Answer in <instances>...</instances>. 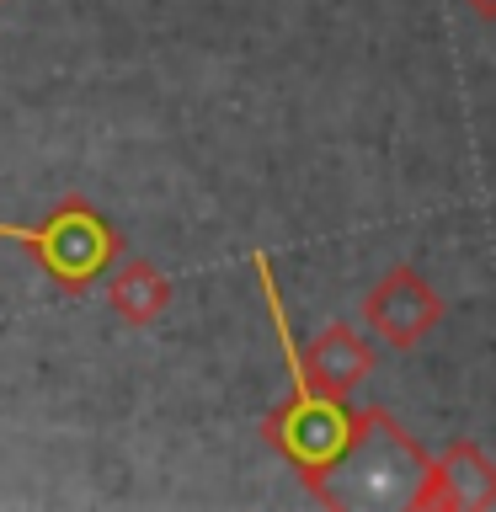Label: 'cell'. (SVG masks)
Masks as SVG:
<instances>
[{
	"label": "cell",
	"mask_w": 496,
	"mask_h": 512,
	"mask_svg": "<svg viewBox=\"0 0 496 512\" xmlns=\"http://www.w3.org/2000/svg\"><path fill=\"white\" fill-rule=\"evenodd\" d=\"M464 6H470L480 22H496V0H464Z\"/></svg>",
	"instance_id": "obj_9"
},
{
	"label": "cell",
	"mask_w": 496,
	"mask_h": 512,
	"mask_svg": "<svg viewBox=\"0 0 496 512\" xmlns=\"http://www.w3.org/2000/svg\"><path fill=\"white\" fill-rule=\"evenodd\" d=\"M443 310H448L443 294L427 288V278L416 267H406V262H395L363 294V320L374 326L379 342H390V347H416L443 320Z\"/></svg>",
	"instance_id": "obj_4"
},
{
	"label": "cell",
	"mask_w": 496,
	"mask_h": 512,
	"mask_svg": "<svg viewBox=\"0 0 496 512\" xmlns=\"http://www.w3.org/2000/svg\"><path fill=\"white\" fill-rule=\"evenodd\" d=\"M304 368L315 374L320 390L347 395V390H358V384L374 374V342H368L363 331H352L347 320H336V326H326V331L310 342V352H304Z\"/></svg>",
	"instance_id": "obj_6"
},
{
	"label": "cell",
	"mask_w": 496,
	"mask_h": 512,
	"mask_svg": "<svg viewBox=\"0 0 496 512\" xmlns=\"http://www.w3.org/2000/svg\"><path fill=\"white\" fill-rule=\"evenodd\" d=\"M107 304L118 310L123 326H155L160 315H166V304H171V278L160 272L155 262H123L118 272H112V283H107Z\"/></svg>",
	"instance_id": "obj_7"
},
{
	"label": "cell",
	"mask_w": 496,
	"mask_h": 512,
	"mask_svg": "<svg viewBox=\"0 0 496 512\" xmlns=\"http://www.w3.org/2000/svg\"><path fill=\"white\" fill-rule=\"evenodd\" d=\"M251 267H256L267 320H272V331H278V347H283V363H288V400L262 422V438L299 470L304 491H315L320 475H326L352 448V438L363 432V411H347L342 395L320 390L315 374L304 368V347L294 336V320H288V304L278 294V272H272L267 251H251Z\"/></svg>",
	"instance_id": "obj_1"
},
{
	"label": "cell",
	"mask_w": 496,
	"mask_h": 512,
	"mask_svg": "<svg viewBox=\"0 0 496 512\" xmlns=\"http://www.w3.org/2000/svg\"><path fill=\"white\" fill-rule=\"evenodd\" d=\"M27 251L54 278L64 294H86L96 278H107L123 262V235L107 224V214L86 198H59L43 224H32Z\"/></svg>",
	"instance_id": "obj_3"
},
{
	"label": "cell",
	"mask_w": 496,
	"mask_h": 512,
	"mask_svg": "<svg viewBox=\"0 0 496 512\" xmlns=\"http://www.w3.org/2000/svg\"><path fill=\"white\" fill-rule=\"evenodd\" d=\"M422 507H448V512H475V507H496V459L480 454L475 443H448L432 459L427 475V496Z\"/></svg>",
	"instance_id": "obj_5"
},
{
	"label": "cell",
	"mask_w": 496,
	"mask_h": 512,
	"mask_svg": "<svg viewBox=\"0 0 496 512\" xmlns=\"http://www.w3.org/2000/svg\"><path fill=\"white\" fill-rule=\"evenodd\" d=\"M0 240H22V246H27V240H32V224H6V219H0Z\"/></svg>",
	"instance_id": "obj_8"
},
{
	"label": "cell",
	"mask_w": 496,
	"mask_h": 512,
	"mask_svg": "<svg viewBox=\"0 0 496 512\" xmlns=\"http://www.w3.org/2000/svg\"><path fill=\"white\" fill-rule=\"evenodd\" d=\"M432 454L390 411H363V432L320 475L315 496L326 507H422Z\"/></svg>",
	"instance_id": "obj_2"
}]
</instances>
